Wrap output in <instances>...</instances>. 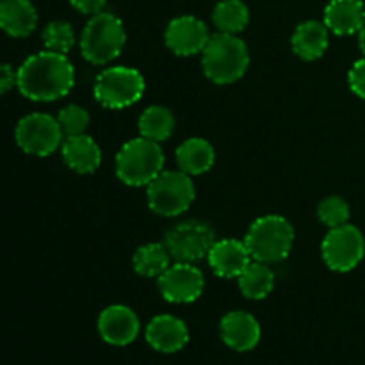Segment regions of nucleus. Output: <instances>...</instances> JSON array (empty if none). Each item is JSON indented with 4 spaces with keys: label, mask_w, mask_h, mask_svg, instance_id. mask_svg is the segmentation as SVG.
Here are the masks:
<instances>
[{
    "label": "nucleus",
    "mask_w": 365,
    "mask_h": 365,
    "mask_svg": "<svg viewBox=\"0 0 365 365\" xmlns=\"http://www.w3.org/2000/svg\"><path fill=\"white\" fill-rule=\"evenodd\" d=\"M127 41L123 24L113 13L91 16L81 34V52L91 64H107L116 59Z\"/></svg>",
    "instance_id": "nucleus-5"
},
{
    "label": "nucleus",
    "mask_w": 365,
    "mask_h": 365,
    "mask_svg": "<svg viewBox=\"0 0 365 365\" xmlns=\"http://www.w3.org/2000/svg\"><path fill=\"white\" fill-rule=\"evenodd\" d=\"M38 25L31 0H0V29L11 38H27Z\"/></svg>",
    "instance_id": "nucleus-19"
},
{
    "label": "nucleus",
    "mask_w": 365,
    "mask_h": 365,
    "mask_svg": "<svg viewBox=\"0 0 365 365\" xmlns=\"http://www.w3.org/2000/svg\"><path fill=\"white\" fill-rule=\"evenodd\" d=\"M317 217L328 228L342 227L349 221V205L341 196H328L317 207Z\"/></svg>",
    "instance_id": "nucleus-27"
},
{
    "label": "nucleus",
    "mask_w": 365,
    "mask_h": 365,
    "mask_svg": "<svg viewBox=\"0 0 365 365\" xmlns=\"http://www.w3.org/2000/svg\"><path fill=\"white\" fill-rule=\"evenodd\" d=\"M164 168V153L159 143L143 135L130 139L116 155V175L132 187L148 185Z\"/></svg>",
    "instance_id": "nucleus-4"
},
{
    "label": "nucleus",
    "mask_w": 365,
    "mask_h": 365,
    "mask_svg": "<svg viewBox=\"0 0 365 365\" xmlns=\"http://www.w3.org/2000/svg\"><path fill=\"white\" fill-rule=\"evenodd\" d=\"M63 130L57 118L45 113H32L21 118L14 130L18 146L29 155L46 157L63 145Z\"/></svg>",
    "instance_id": "nucleus-9"
},
{
    "label": "nucleus",
    "mask_w": 365,
    "mask_h": 365,
    "mask_svg": "<svg viewBox=\"0 0 365 365\" xmlns=\"http://www.w3.org/2000/svg\"><path fill=\"white\" fill-rule=\"evenodd\" d=\"M70 4L78 11V13L95 16V14L102 13V9L106 7L107 0H70Z\"/></svg>",
    "instance_id": "nucleus-30"
},
{
    "label": "nucleus",
    "mask_w": 365,
    "mask_h": 365,
    "mask_svg": "<svg viewBox=\"0 0 365 365\" xmlns=\"http://www.w3.org/2000/svg\"><path fill=\"white\" fill-rule=\"evenodd\" d=\"M145 335L148 344L160 353H177L189 342V330L184 321L170 314L153 317Z\"/></svg>",
    "instance_id": "nucleus-16"
},
{
    "label": "nucleus",
    "mask_w": 365,
    "mask_h": 365,
    "mask_svg": "<svg viewBox=\"0 0 365 365\" xmlns=\"http://www.w3.org/2000/svg\"><path fill=\"white\" fill-rule=\"evenodd\" d=\"M365 6L362 0H331L324 9V25L337 36H351L362 29Z\"/></svg>",
    "instance_id": "nucleus-18"
},
{
    "label": "nucleus",
    "mask_w": 365,
    "mask_h": 365,
    "mask_svg": "<svg viewBox=\"0 0 365 365\" xmlns=\"http://www.w3.org/2000/svg\"><path fill=\"white\" fill-rule=\"evenodd\" d=\"M359 43H360V48H362V52L365 56V21H364L362 29L359 31Z\"/></svg>",
    "instance_id": "nucleus-32"
},
{
    "label": "nucleus",
    "mask_w": 365,
    "mask_h": 365,
    "mask_svg": "<svg viewBox=\"0 0 365 365\" xmlns=\"http://www.w3.org/2000/svg\"><path fill=\"white\" fill-rule=\"evenodd\" d=\"M220 334L225 344L234 351H250L260 341V324L252 314L234 310L221 319Z\"/></svg>",
    "instance_id": "nucleus-14"
},
{
    "label": "nucleus",
    "mask_w": 365,
    "mask_h": 365,
    "mask_svg": "<svg viewBox=\"0 0 365 365\" xmlns=\"http://www.w3.org/2000/svg\"><path fill=\"white\" fill-rule=\"evenodd\" d=\"M16 88L34 102H53L71 91L75 84L73 64L64 53L43 52L27 57L16 70Z\"/></svg>",
    "instance_id": "nucleus-1"
},
{
    "label": "nucleus",
    "mask_w": 365,
    "mask_h": 365,
    "mask_svg": "<svg viewBox=\"0 0 365 365\" xmlns=\"http://www.w3.org/2000/svg\"><path fill=\"white\" fill-rule=\"evenodd\" d=\"M328 27L321 21L309 20L303 21L296 27L292 34V50L303 61H316L327 52L328 43H330V34Z\"/></svg>",
    "instance_id": "nucleus-20"
},
{
    "label": "nucleus",
    "mask_w": 365,
    "mask_h": 365,
    "mask_svg": "<svg viewBox=\"0 0 365 365\" xmlns=\"http://www.w3.org/2000/svg\"><path fill=\"white\" fill-rule=\"evenodd\" d=\"M159 292L170 303H192L205 289L203 273L187 262H175L159 277Z\"/></svg>",
    "instance_id": "nucleus-11"
},
{
    "label": "nucleus",
    "mask_w": 365,
    "mask_h": 365,
    "mask_svg": "<svg viewBox=\"0 0 365 365\" xmlns=\"http://www.w3.org/2000/svg\"><path fill=\"white\" fill-rule=\"evenodd\" d=\"M145 93V78L128 66L106 68L95 81V98L107 109H125L139 102Z\"/></svg>",
    "instance_id": "nucleus-7"
},
{
    "label": "nucleus",
    "mask_w": 365,
    "mask_h": 365,
    "mask_svg": "<svg viewBox=\"0 0 365 365\" xmlns=\"http://www.w3.org/2000/svg\"><path fill=\"white\" fill-rule=\"evenodd\" d=\"M175 116L168 107L152 106L139 116V134L155 143H163L173 134Z\"/></svg>",
    "instance_id": "nucleus-23"
},
{
    "label": "nucleus",
    "mask_w": 365,
    "mask_h": 365,
    "mask_svg": "<svg viewBox=\"0 0 365 365\" xmlns=\"http://www.w3.org/2000/svg\"><path fill=\"white\" fill-rule=\"evenodd\" d=\"M216 152L207 139L191 138L177 148V164L189 177L203 175L214 166Z\"/></svg>",
    "instance_id": "nucleus-21"
},
{
    "label": "nucleus",
    "mask_w": 365,
    "mask_h": 365,
    "mask_svg": "<svg viewBox=\"0 0 365 365\" xmlns=\"http://www.w3.org/2000/svg\"><path fill=\"white\" fill-rule=\"evenodd\" d=\"M207 260L220 278H239V274L246 269V266L253 259L246 248L245 241L221 239V241L214 242L209 255H207Z\"/></svg>",
    "instance_id": "nucleus-15"
},
{
    "label": "nucleus",
    "mask_w": 365,
    "mask_h": 365,
    "mask_svg": "<svg viewBox=\"0 0 365 365\" xmlns=\"http://www.w3.org/2000/svg\"><path fill=\"white\" fill-rule=\"evenodd\" d=\"M209 39L210 34L207 25L195 16L175 18L164 32V41H166L168 48L182 57L202 53Z\"/></svg>",
    "instance_id": "nucleus-12"
},
{
    "label": "nucleus",
    "mask_w": 365,
    "mask_h": 365,
    "mask_svg": "<svg viewBox=\"0 0 365 365\" xmlns=\"http://www.w3.org/2000/svg\"><path fill=\"white\" fill-rule=\"evenodd\" d=\"M43 45L46 50L57 53H64L66 56L75 45V32L68 21L57 20L50 21L45 29H43Z\"/></svg>",
    "instance_id": "nucleus-26"
},
{
    "label": "nucleus",
    "mask_w": 365,
    "mask_h": 365,
    "mask_svg": "<svg viewBox=\"0 0 365 365\" xmlns=\"http://www.w3.org/2000/svg\"><path fill=\"white\" fill-rule=\"evenodd\" d=\"M150 209L164 217L180 216L195 200V184L184 171H160L146 185Z\"/></svg>",
    "instance_id": "nucleus-6"
},
{
    "label": "nucleus",
    "mask_w": 365,
    "mask_h": 365,
    "mask_svg": "<svg viewBox=\"0 0 365 365\" xmlns=\"http://www.w3.org/2000/svg\"><path fill=\"white\" fill-rule=\"evenodd\" d=\"M16 77L18 73L13 70L11 64L0 63V95L11 91L16 86Z\"/></svg>",
    "instance_id": "nucleus-31"
},
{
    "label": "nucleus",
    "mask_w": 365,
    "mask_h": 365,
    "mask_svg": "<svg viewBox=\"0 0 365 365\" xmlns=\"http://www.w3.org/2000/svg\"><path fill=\"white\" fill-rule=\"evenodd\" d=\"M170 260L171 255L168 252L166 245L150 242V245L141 246L134 253V269L141 277L159 278L171 266Z\"/></svg>",
    "instance_id": "nucleus-24"
},
{
    "label": "nucleus",
    "mask_w": 365,
    "mask_h": 365,
    "mask_svg": "<svg viewBox=\"0 0 365 365\" xmlns=\"http://www.w3.org/2000/svg\"><path fill=\"white\" fill-rule=\"evenodd\" d=\"M348 82L351 91L355 93L356 96L365 100V57L353 64L351 70H349L348 73Z\"/></svg>",
    "instance_id": "nucleus-29"
},
{
    "label": "nucleus",
    "mask_w": 365,
    "mask_h": 365,
    "mask_svg": "<svg viewBox=\"0 0 365 365\" xmlns=\"http://www.w3.org/2000/svg\"><path fill=\"white\" fill-rule=\"evenodd\" d=\"M245 245L253 260L264 264L287 259L294 245V228L282 216H262L246 232Z\"/></svg>",
    "instance_id": "nucleus-3"
},
{
    "label": "nucleus",
    "mask_w": 365,
    "mask_h": 365,
    "mask_svg": "<svg viewBox=\"0 0 365 365\" xmlns=\"http://www.w3.org/2000/svg\"><path fill=\"white\" fill-rule=\"evenodd\" d=\"M239 289L248 299H264L274 289V273L269 264L252 260L237 278Z\"/></svg>",
    "instance_id": "nucleus-22"
},
{
    "label": "nucleus",
    "mask_w": 365,
    "mask_h": 365,
    "mask_svg": "<svg viewBox=\"0 0 365 365\" xmlns=\"http://www.w3.org/2000/svg\"><path fill=\"white\" fill-rule=\"evenodd\" d=\"M212 21L220 32L237 34L250 21V11L242 0H221L212 11Z\"/></svg>",
    "instance_id": "nucleus-25"
},
{
    "label": "nucleus",
    "mask_w": 365,
    "mask_h": 365,
    "mask_svg": "<svg viewBox=\"0 0 365 365\" xmlns=\"http://www.w3.org/2000/svg\"><path fill=\"white\" fill-rule=\"evenodd\" d=\"M202 66L207 78L216 84L237 82L250 66L248 46L237 34L217 32L203 48Z\"/></svg>",
    "instance_id": "nucleus-2"
},
{
    "label": "nucleus",
    "mask_w": 365,
    "mask_h": 365,
    "mask_svg": "<svg viewBox=\"0 0 365 365\" xmlns=\"http://www.w3.org/2000/svg\"><path fill=\"white\" fill-rule=\"evenodd\" d=\"M63 159L77 173H93L102 164V150L93 138L86 134L70 135L61 145Z\"/></svg>",
    "instance_id": "nucleus-17"
},
{
    "label": "nucleus",
    "mask_w": 365,
    "mask_h": 365,
    "mask_svg": "<svg viewBox=\"0 0 365 365\" xmlns=\"http://www.w3.org/2000/svg\"><path fill=\"white\" fill-rule=\"evenodd\" d=\"M57 121H59L63 134L70 138V135L84 134L86 128L89 127L91 118H89V113L84 107L77 106V103H70L64 109H61V113L57 114Z\"/></svg>",
    "instance_id": "nucleus-28"
},
{
    "label": "nucleus",
    "mask_w": 365,
    "mask_h": 365,
    "mask_svg": "<svg viewBox=\"0 0 365 365\" xmlns=\"http://www.w3.org/2000/svg\"><path fill=\"white\" fill-rule=\"evenodd\" d=\"M323 260L331 271L348 273L362 262L365 255L364 234L353 225L330 228L321 245Z\"/></svg>",
    "instance_id": "nucleus-10"
},
{
    "label": "nucleus",
    "mask_w": 365,
    "mask_h": 365,
    "mask_svg": "<svg viewBox=\"0 0 365 365\" xmlns=\"http://www.w3.org/2000/svg\"><path fill=\"white\" fill-rule=\"evenodd\" d=\"M98 334L107 344L128 346L139 335V319L125 305H110L98 317Z\"/></svg>",
    "instance_id": "nucleus-13"
},
{
    "label": "nucleus",
    "mask_w": 365,
    "mask_h": 365,
    "mask_svg": "<svg viewBox=\"0 0 365 365\" xmlns=\"http://www.w3.org/2000/svg\"><path fill=\"white\" fill-rule=\"evenodd\" d=\"M216 242V234L203 221L189 220L178 223L166 234V248L175 262L195 264L207 259Z\"/></svg>",
    "instance_id": "nucleus-8"
}]
</instances>
